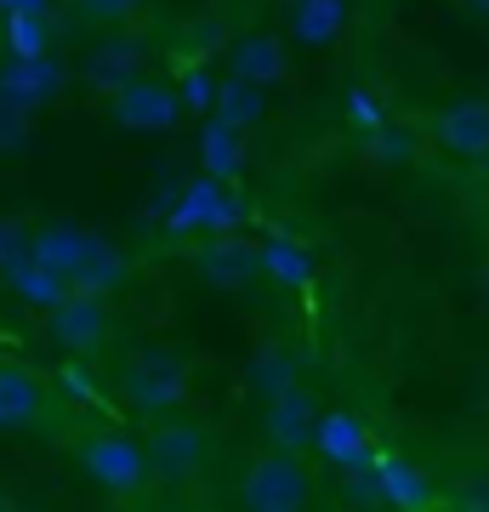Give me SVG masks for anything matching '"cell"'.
Returning <instances> with one entry per match:
<instances>
[{
	"mask_svg": "<svg viewBox=\"0 0 489 512\" xmlns=\"http://www.w3.org/2000/svg\"><path fill=\"white\" fill-rule=\"evenodd\" d=\"M29 251H35L46 268H57L69 285H80V291H103L109 296V291L126 285V256L114 251L103 234L80 228V222H46Z\"/></svg>",
	"mask_w": 489,
	"mask_h": 512,
	"instance_id": "obj_1",
	"label": "cell"
},
{
	"mask_svg": "<svg viewBox=\"0 0 489 512\" xmlns=\"http://www.w3.org/2000/svg\"><path fill=\"white\" fill-rule=\"evenodd\" d=\"M313 490H319V478L308 467V450H279V444H268L239 473V501L251 512H302L313 501Z\"/></svg>",
	"mask_w": 489,
	"mask_h": 512,
	"instance_id": "obj_2",
	"label": "cell"
},
{
	"mask_svg": "<svg viewBox=\"0 0 489 512\" xmlns=\"http://www.w3.org/2000/svg\"><path fill=\"white\" fill-rule=\"evenodd\" d=\"M80 473L86 484H97L114 501H143L154 490V461H148V444L120 433V427H103L80 444Z\"/></svg>",
	"mask_w": 489,
	"mask_h": 512,
	"instance_id": "obj_3",
	"label": "cell"
},
{
	"mask_svg": "<svg viewBox=\"0 0 489 512\" xmlns=\"http://www.w3.org/2000/svg\"><path fill=\"white\" fill-rule=\"evenodd\" d=\"M194 393V365L182 359V353H165V348H148L137 359H126L120 370V404H131L137 416H171L182 410Z\"/></svg>",
	"mask_w": 489,
	"mask_h": 512,
	"instance_id": "obj_4",
	"label": "cell"
},
{
	"mask_svg": "<svg viewBox=\"0 0 489 512\" xmlns=\"http://www.w3.org/2000/svg\"><path fill=\"white\" fill-rule=\"evenodd\" d=\"M148 461H154V484H171V490H182V484H194L205 467V450H211V433H205L200 421L188 416H154L148 421Z\"/></svg>",
	"mask_w": 489,
	"mask_h": 512,
	"instance_id": "obj_5",
	"label": "cell"
},
{
	"mask_svg": "<svg viewBox=\"0 0 489 512\" xmlns=\"http://www.w3.org/2000/svg\"><path fill=\"white\" fill-rule=\"evenodd\" d=\"M109 336H114L109 296L69 285V296L52 308V342L69 353V359H97V353L109 348Z\"/></svg>",
	"mask_w": 489,
	"mask_h": 512,
	"instance_id": "obj_6",
	"label": "cell"
},
{
	"mask_svg": "<svg viewBox=\"0 0 489 512\" xmlns=\"http://www.w3.org/2000/svg\"><path fill=\"white\" fill-rule=\"evenodd\" d=\"M239 222H245V200H239L222 177L188 183L177 200H171V211H165V228H171V234H228Z\"/></svg>",
	"mask_w": 489,
	"mask_h": 512,
	"instance_id": "obj_7",
	"label": "cell"
},
{
	"mask_svg": "<svg viewBox=\"0 0 489 512\" xmlns=\"http://www.w3.org/2000/svg\"><path fill=\"white\" fill-rule=\"evenodd\" d=\"M109 114H114V126L143 131V137H160V131H177V120H182L188 109H182V92H177V86L137 74L126 92L109 97Z\"/></svg>",
	"mask_w": 489,
	"mask_h": 512,
	"instance_id": "obj_8",
	"label": "cell"
},
{
	"mask_svg": "<svg viewBox=\"0 0 489 512\" xmlns=\"http://www.w3.org/2000/svg\"><path fill=\"white\" fill-rule=\"evenodd\" d=\"M319 421H325L319 393H308L302 382H290L285 393L262 399V433H268V444H279V450H313Z\"/></svg>",
	"mask_w": 489,
	"mask_h": 512,
	"instance_id": "obj_9",
	"label": "cell"
},
{
	"mask_svg": "<svg viewBox=\"0 0 489 512\" xmlns=\"http://www.w3.org/2000/svg\"><path fill=\"white\" fill-rule=\"evenodd\" d=\"M194 274H200L211 291H245V285L262 274V251L228 228V234H211L200 251H194Z\"/></svg>",
	"mask_w": 489,
	"mask_h": 512,
	"instance_id": "obj_10",
	"label": "cell"
},
{
	"mask_svg": "<svg viewBox=\"0 0 489 512\" xmlns=\"http://www.w3.org/2000/svg\"><path fill=\"white\" fill-rule=\"evenodd\" d=\"M438 148H450L455 160H489V97H461L433 114Z\"/></svg>",
	"mask_w": 489,
	"mask_h": 512,
	"instance_id": "obj_11",
	"label": "cell"
},
{
	"mask_svg": "<svg viewBox=\"0 0 489 512\" xmlns=\"http://www.w3.org/2000/svg\"><path fill=\"white\" fill-rule=\"evenodd\" d=\"M46 382L18 359H0V433H29L46 416Z\"/></svg>",
	"mask_w": 489,
	"mask_h": 512,
	"instance_id": "obj_12",
	"label": "cell"
},
{
	"mask_svg": "<svg viewBox=\"0 0 489 512\" xmlns=\"http://www.w3.org/2000/svg\"><path fill=\"white\" fill-rule=\"evenodd\" d=\"M63 63H57L52 52H40V57H12L6 69H0V97L6 103H18V109H46L57 92H63Z\"/></svg>",
	"mask_w": 489,
	"mask_h": 512,
	"instance_id": "obj_13",
	"label": "cell"
},
{
	"mask_svg": "<svg viewBox=\"0 0 489 512\" xmlns=\"http://www.w3.org/2000/svg\"><path fill=\"white\" fill-rule=\"evenodd\" d=\"M148 69V46L137 35H109V40H97V52L86 57V86L91 92H126L131 80Z\"/></svg>",
	"mask_w": 489,
	"mask_h": 512,
	"instance_id": "obj_14",
	"label": "cell"
},
{
	"mask_svg": "<svg viewBox=\"0 0 489 512\" xmlns=\"http://www.w3.org/2000/svg\"><path fill=\"white\" fill-rule=\"evenodd\" d=\"M313 456H325L330 467L342 473V467H359V461L376 456V439H370V427H364L353 410H325L319 439H313Z\"/></svg>",
	"mask_w": 489,
	"mask_h": 512,
	"instance_id": "obj_15",
	"label": "cell"
},
{
	"mask_svg": "<svg viewBox=\"0 0 489 512\" xmlns=\"http://www.w3.org/2000/svg\"><path fill=\"white\" fill-rule=\"evenodd\" d=\"M376 478H381V501H387V507H399V512H427L438 501L433 478L421 473L410 456L381 450V456H376Z\"/></svg>",
	"mask_w": 489,
	"mask_h": 512,
	"instance_id": "obj_16",
	"label": "cell"
},
{
	"mask_svg": "<svg viewBox=\"0 0 489 512\" xmlns=\"http://www.w3.org/2000/svg\"><path fill=\"white\" fill-rule=\"evenodd\" d=\"M228 69L245 74V80H256V86H285L290 80V46L279 35H268V29H256V35H245L234 46Z\"/></svg>",
	"mask_w": 489,
	"mask_h": 512,
	"instance_id": "obj_17",
	"label": "cell"
},
{
	"mask_svg": "<svg viewBox=\"0 0 489 512\" xmlns=\"http://www.w3.org/2000/svg\"><path fill=\"white\" fill-rule=\"evenodd\" d=\"M211 114L228 120V126H239V131L262 126V120H268V86H256V80H245V74L228 69L217 80V103H211Z\"/></svg>",
	"mask_w": 489,
	"mask_h": 512,
	"instance_id": "obj_18",
	"label": "cell"
},
{
	"mask_svg": "<svg viewBox=\"0 0 489 512\" xmlns=\"http://www.w3.org/2000/svg\"><path fill=\"white\" fill-rule=\"evenodd\" d=\"M200 165L205 177H222V183H234L239 171H245V131L217 120V114H205L200 126Z\"/></svg>",
	"mask_w": 489,
	"mask_h": 512,
	"instance_id": "obj_19",
	"label": "cell"
},
{
	"mask_svg": "<svg viewBox=\"0 0 489 512\" xmlns=\"http://www.w3.org/2000/svg\"><path fill=\"white\" fill-rule=\"evenodd\" d=\"M6 285H12V296H18V302H29V308H46V313H52L57 302L69 296V279L57 274V268H46L35 251L6 268Z\"/></svg>",
	"mask_w": 489,
	"mask_h": 512,
	"instance_id": "obj_20",
	"label": "cell"
},
{
	"mask_svg": "<svg viewBox=\"0 0 489 512\" xmlns=\"http://www.w3.org/2000/svg\"><path fill=\"white\" fill-rule=\"evenodd\" d=\"M256 251H262V274L273 285H285V291H308L313 285V256H308V245H296L290 234H268Z\"/></svg>",
	"mask_w": 489,
	"mask_h": 512,
	"instance_id": "obj_21",
	"label": "cell"
},
{
	"mask_svg": "<svg viewBox=\"0 0 489 512\" xmlns=\"http://www.w3.org/2000/svg\"><path fill=\"white\" fill-rule=\"evenodd\" d=\"M347 29V0H296L290 6V35L302 46H336Z\"/></svg>",
	"mask_w": 489,
	"mask_h": 512,
	"instance_id": "obj_22",
	"label": "cell"
},
{
	"mask_svg": "<svg viewBox=\"0 0 489 512\" xmlns=\"http://www.w3.org/2000/svg\"><path fill=\"white\" fill-rule=\"evenodd\" d=\"M290 382H302V370H296V359H290V348H279V342H268V348L251 353V365H245V387L251 393H262V399H273V393H285Z\"/></svg>",
	"mask_w": 489,
	"mask_h": 512,
	"instance_id": "obj_23",
	"label": "cell"
},
{
	"mask_svg": "<svg viewBox=\"0 0 489 512\" xmlns=\"http://www.w3.org/2000/svg\"><path fill=\"white\" fill-rule=\"evenodd\" d=\"M6 52L12 57L52 52V18H46V12H12V18H6Z\"/></svg>",
	"mask_w": 489,
	"mask_h": 512,
	"instance_id": "obj_24",
	"label": "cell"
},
{
	"mask_svg": "<svg viewBox=\"0 0 489 512\" xmlns=\"http://www.w3.org/2000/svg\"><path fill=\"white\" fill-rule=\"evenodd\" d=\"M342 501L347 507H387L381 501V478H376V456L359 467H342Z\"/></svg>",
	"mask_w": 489,
	"mask_h": 512,
	"instance_id": "obj_25",
	"label": "cell"
},
{
	"mask_svg": "<svg viewBox=\"0 0 489 512\" xmlns=\"http://www.w3.org/2000/svg\"><path fill=\"white\" fill-rule=\"evenodd\" d=\"M177 92H182V109L188 114H211V103H217V74L205 69V63H188L177 74Z\"/></svg>",
	"mask_w": 489,
	"mask_h": 512,
	"instance_id": "obj_26",
	"label": "cell"
},
{
	"mask_svg": "<svg viewBox=\"0 0 489 512\" xmlns=\"http://www.w3.org/2000/svg\"><path fill=\"white\" fill-rule=\"evenodd\" d=\"M29 245H35V228L18 217H0V274L12 268V262H23L29 256Z\"/></svg>",
	"mask_w": 489,
	"mask_h": 512,
	"instance_id": "obj_27",
	"label": "cell"
},
{
	"mask_svg": "<svg viewBox=\"0 0 489 512\" xmlns=\"http://www.w3.org/2000/svg\"><path fill=\"white\" fill-rule=\"evenodd\" d=\"M148 0H74V12L86 23H126V18H137Z\"/></svg>",
	"mask_w": 489,
	"mask_h": 512,
	"instance_id": "obj_28",
	"label": "cell"
},
{
	"mask_svg": "<svg viewBox=\"0 0 489 512\" xmlns=\"http://www.w3.org/2000/svg\"><path fill=\"white\" fill-rule=\"evenodd\" d=\"M29 143V109H18V103H6L0 97V154H12V148Z\"/></svg>",
	"mask_w": 489,
	"mask_h": 512,
	"instance_id": "obj_29",
	"label": "cell"
},
{
	"mask_svg": "<svg viewBox=\"0 0 489 512\" xmlns=\"http://www.w3.org/2000/svg\"><path fill=\"white\" fill-rule=\"evenodd\" d=\"M347 120H353L359 131H376V126H387V114H381V103H376L370 92H364V86H353V92H347Z\"/></svg>",
	"mask_w": 489,
	"mask_h": 512,
	"instance_id": "obj_30",
	"label": "cell"
},
{
	"mask_svg": "<svg viewBox=\"0 0 489 512\" xmlns=\"http://www.w3.org/2000/svg\"><path fill=\"white\" fill-rule=\"evenodd\" d=\"M370 160H410V137H399V131H387V126H376L370 131Z\"/></svg>",
	"mask_w": 489,
	"mask_h": 512,
	"instance_id": "obj_31",
	"label": "cell"
},
{
	"mask_svg": "<svg viewBox=\"0 0 489 512\" xmlns=\"http://www.w3.org/2000/svg\"><path fill=\"white\" fill-rule=\"evenodd\" d=\"M461 507H478V512H489V473L484 478H467V490L455 495Z\"/></svg>",
	"mask_w": 489,
	"mask_h": 512,
	"instance_id": "obj_32",
	"label": "cell"
},
{
	"mask_svg": "<svg viewBox=\"0 0 489 512\" xmlns=\"http://www.w3.org/2000/svg\"><path fill=\"white\" fill-rule=\"evenodd\" d=\"M63 387H74V399H91V393H97V382H91V376H80V359L63 370Z\"/></svg>",
	"mask_w": 489,
	"mask_h": 512,
	"instance_id": "obj_33",
	"label": "cell"
},
{
	"mask_svg": "<svg viewBox=\"0 0 489 512\" xmlns=\"http://www.w3.org/2000/svg\"><path fill=\"white\" fill-rule=\"evenodd\" d=\"M12 12H52V0H0V18H12Z\"/></svg>",
	"mask_w": 489,
	"mask_h": 512,
	"instance_id": "obj_34",
	"label": "cell"
},
{
	"mask_svg": "<svg viewBox=\"0 0 489 512\" xmlns=\"http://www.w3.org/2000/svg\"><path fill=\"white\" fill-rule=\"evenodd\" d=\"M222 35H228V29H222V23H200V52H211V46H217Z\"/></svg>",
	"mask_w": 489,
	"mask_h": 512,
	"instance_id": "obj_35",
	"label": "cell"
},
{
	"mask_svg": "<svg viewBox=\"0 0 489 512\" xmlns=\"http://www.w3.org/2000/svg\"><path fill=\"white\" fill-rule=\"evenodd\" d=\"M467 6H472V12H478L484 23H489V0H467Z\"/></svg>",
	"mask_w": 489,
	"mask_h": 512,
	"instance_id": "obj_36",
	"label": "cell"
},
{
	"mask_svg": "<svg viewBox=\"0 0 489 512\" xmlns=\"http://www.w3.org/2000/svg\"><path fill=\"white\" fill-rule=\"evenodd\" d=\"M6 507H12V495H6V490H0V512H6Z\"/></svg>",
	"mask_w": 489,
	"mask_h": 512,
	"instance_id": "obj_37",
	"label": "cell"
},
{
	"mask_svg": "<svg viewBox=\"0 0 489 512\" xmlns=\"http://www.w3.org/2000/svg\"><path fill=\"white\" fill-rule=\"evenodd\" d=\"M290 6H296V0H290Z\"/></svg>",
	"mask_w": 489,
	"mask_h": 512,
	"instance_id": "obj_38",
	"label": "cell"
}]
</instances>
